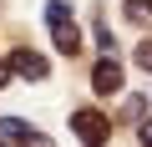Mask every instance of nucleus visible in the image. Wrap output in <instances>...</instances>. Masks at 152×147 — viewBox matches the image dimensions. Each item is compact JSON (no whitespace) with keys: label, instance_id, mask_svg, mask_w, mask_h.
I'll use <instances>...</instances> for the list:
<instances>
[{"label":"nucleus","instance_id":"obj_12","mask_svg":"<svg viewBox=\"0 0 152 147\" xmlns=\"http://www.w3.org/2000/svg\"><path fill=\"white\" fill-rule=\"evenodd\" d=\"M0 81H5V61H0Z\"/></svg>","mask_w":152,"mask_h":147},{"label":"nucleus","instance_id":"obj_9","mask_svg":"<svg viewBox=\"0 0 152 147\" xmlns=\"http://www.w3.org/2000/svg\"><path fill=\"white\" fill-rule=\"evenodd\" d=\"M137 66H147V71H152V41H147V46H137Z\"/></svg>","mask_w":152,"mask_h":147},{"label":"nucleus","instance_id":"obj_4","mask_svg":"<svg viewBox=\"0 0 152 147\" xmlns=\"http://www.w3.org/2000/svg\"><path fill=\"white\" fill-rule=\"evenodd\" d=\"M31 137H36V132H31L20 117H0V142H26V147H31Z\"/></svg>","mask_w":152,"mask_h":147},{"label":"nucleus","instance_id":"obj_1","mask_svg":"<svg viewBox=\"0 0 152 147\" xmlns=\"http://www.w3.org/2000/svg\"><path fill=\"white\" fill-rule=\"evenodd\" d=\"M71 127H76V137L91 142V147H102V142H107V117H102V112H76V117H71Z\"/></svg>","mask_w":152,"mask_h":147},{"label":"nucleus","instance_id":"obj_7","mask_svg":"<svg viewBox=\"0 0 152 147\" xmlns=\"http://www.w3.org/2000/svg\"><path fill=\"white\" fill-rule=\"evenodd\" d=\"M56 46H61V51H66V56H71V51H76V46H81V41H76V31H71V26H61V31H56Z\"/></svg>","mask_w":152,"mask_h":147},{"label":"nucleus","instance_id":"obj_5","mask_svg":"<svg viewBox=\"0 0 152 147\" xmlns=\"http://www.w3.org/2000/svg\"><path fill=\"white\" fill-rule=\"evenodd\" d=\"M127 20L132 26H152V0H127Z\"/></svg>","mask_w":152,"mask_h":147},{"label":"nucleus","instance_id":"obj_2","mask_svg":"<svg viewBox=\"0 0 152 147\" xmlns=\"http://www.w3.org/2000/svg\"><path fill=\"white\" fill-rule=\"evenodd\" d=\"M91 86H96L102 97H107V91H117V86H122V66H117V61H96V71H91Z\"/></svg>","mask_w":152,"mask_h":147},{"label":"nucleus","instance_id":"obj_10","mask_svg":"<svg viewBox=\"0 0 152 147\" xmlns=\"http://www.w3.org/2000/svg\"><path fill=\"white\" fill-rule=\"evenodd\" d=\"M142 147H152V117L142 122Z\"/></svg>","mask_w":152,"mask_h":147},{"label":"nucleus","instance_id":"obj_13","mask_svg":"<svg viewBox=\"0 0 152 147\" xmlns=\"http://www.w3.org/2000/svg\"><path fill=\"white\" fill-rule=\"evenodd\" d=\"M0 147H5V142H0Z\"/></svg>","mask_w":152,"mask_h":147},{"label":"nucleus","instance_id":"obj_3","mask_svg":"<svg viewBox=\"0 0 152 147\" xmlns=\"http://www.w3.org/2000/svg\"><path fill=\"white\" fill-rule=\"evenodd\" d=\"M10 66L20 71V76H31V81H41L46 71H51V66H46V56H36V51H15V56H10Z\"/></svg>","mask_w":152,"mask_h":147},{"label":"nucleus","instance_id":"obj_6","mask_svg":"<svg viewBox=\"0 0 152 147\" xmlns=\"http://www.w3.org/2000/svg\"><path fill=\"white\" fill-rule=\"evenodd\" d=\"M66 15H71V10H66V5H61V0H51V5H46V20H51V26H56V31H61V26H71V20H66Z\"/></svg>","mask_w":152,"mask_h":147},{"label":"nucleus","instance_id":"obj_8","mask_svg":"<svg viewBox=\"0 0 152 147\" xmlns=\"http://www.w3.org/2000/svg\"><path fill=\"white\" fill-rule=\"evenodd\" d=\"M112 41H117V36H112V26H96V46H102V51H112Z\"/></svg>","mask_w":152,"mask_h":147},{"label":"nucleus","instance_id":"obj_11","mask_svg":"<svg viewBox=\"0 0 152 147\" xmlns=\"http://www.w3.org/2000/svg\"><path fill=\"white\" fill-rule=\"evenodd\" d=\"M31 147H51V142H46V137H31Z\"/></svg>","mask_w":152,"mask_h":147}]
</instances>
